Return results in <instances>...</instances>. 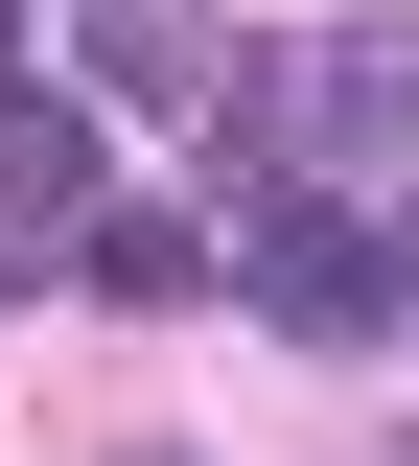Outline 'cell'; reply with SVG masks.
<instances>
[{
    "label": "cell",
    "instance_id": "277c9868",
    "mask_svg": "<svg viewBox=\"0 0 419 466\" xmlns=\"http://www.w3.org/2000/svg\"><path fill=\"white\" fill-rule=\"evenodd\" d=\"M326 140H419V24H373L350 70H303V164Z\"/></svg>",
    "mask_w": 419,
    "mask_h": 466
},
{
    "label": "cell",
    "instance_id": "52a82bcc",
    "mask_svg": "<svg viewBox=\"0 0 419 466\" xmlns=\"http://www.w3.org/2000/svg\"><path fill=\"white\" fill-rule=\"evenodd\" d=\"M0 24H24V0H0Z\"/></svg>",
    "mask_w": 419,
    "mask_h": 466
},
{
    "label": "cell",
    "instance_id": "7a4b0ae2",
    "mask_svg": "<svg viewBox=\"0 0 419 466\" xmlns=\"http://www.w3.org/2000/svg\"><path fill=\"white\" fill-rule=\"evenodd\" d=\"M70 70H94L117 116H186L210 94V24H186V0H70Z\"/></svg>",
    "mask_w": 419,
    "mask_h": 466
},
{
    "label": "cell",
    "instance_id": "5b68a950",
    "mask_svg": "<svg viewBox=\"0 0 419 466\" xmlns=\"http://www.w3.org/2000/svg\"><path fill=\"white\" fill-rule=\"evenodd\" d=\"M0 210H94V116L70 94H0Z\"/></svg>",
    "mask_w": 419,
    "mask_h": 466
},
{
    "label": "cell",
    "instance_id": "3957f363",
    "mask_svg": "<svg viewBox=\"0 0 419 466\" xmlns=\"http://www.w3.org/2000/svg\"><path fill=\"white\" fill-rule=\"evenodd\" d=\"M70 280H94V303H186V280H234V257H210L186 210H94V233H70Z\"/></svg>",
    "mask_w": 419,
    "mask_h": 466
},
{
    "label": "cell",
    "instance_id": "6da1fadb",
    "mask_svg": "<svg viewBox=\"0 0 419 466\" xmlns=\"http://www.w3.org/2000/svg\"><path fill=\"white\" fill-rule=\"evenodd\" d=\"M234 303H256V327H303V350H350V327H396V233H350V210H256V233H234Z\"/></svg>",
    "mask_w": 419,
    "mask_h": 466
},
{
    "label": "cell",
    "instance_id": "8992f818",
    "mask_svg": "<svg viewBox=\"0 0 419 466\" xmlns=\"http://www.w3.org/2000/svg\"><path fill=\"white\" fill-rule=\"evenodd\" d=\"M117 466H186V443H117Z\"/></svg>",
    "mask_w": 419,
    "mask_h": 466
}]
</instances>
